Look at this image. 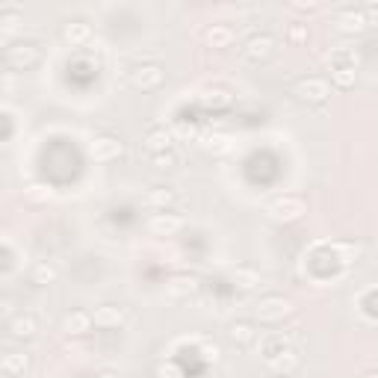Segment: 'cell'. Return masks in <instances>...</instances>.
<instances>
[{
    "label": "cell",
    "instance_id": "obj_1",
    "mask_svg": "<svg viewBox=\"0 0 378 378\" xmlns=\"http://www.w3.org/2000/svg\"><path fill=\"white\" fill-rule=\"evenodd\" d=\"M305 201H301L298 195H278V198H272L269 204H266V216L272 222H298L301 216H305Z\"/></svg>",
    "mask_w": 378,
    "mask_h": 378
},
{
    "label": "cell",
    "instance_id": "obj_2",
    "mask_svg": "<svg viewBox=\"0 0 378 378\" xmlns=\"http://www.w3.org/2000/svg\"><path fill=\"white\" fill-rule=\"evenodd\" d=\"M6 62L12 71H30L42 62V47L36 42H15L6 47Z\"/></svg>",
    "mask_w": 378,
    "mask_h": 378
},
{
    "label": "cell",
    "instance_id": "obj_3",
    "mask_svg": "<svg viewBox=\"0 0 378 378\" xmlns=\"http://www.w3.org/2000/svg\"><path fill=\"white\" fill-rule=\"evenodd\" d=\"M293 95L301 104H325L331 98V83L325 77H298L293 83Z\"/></svg>",
    "mask_w": 378,
    "mask_h": 378
},
{
    "label": "cell",
    "instance_id": "obj_4",
    "mask_svg": "<svg viewBox=\"0 0 378 378\" xmlns=\"http://www.w3.org/2000/svg\"><path fill=\"white\" fill-rule=\"evenodd\" d=\"M162 80H166V71H162V66H157V62H142V66L130 68V86L139 92L160 89Z\"/></svg>",
    "mask_w": 378,
    "mask_h": 378
},
{
    "label": "cell",
    "instance_id": "obj_5",
    "mask_svg": "<svg viewBox=\"0 0 378 378\" xmlns=\"http://www.w3.org/2000/svg\"><path fill=\"white\" fill-rule=\"evenodd\" d=\"M296 310V305L289 298L284 296H263L257 305H255V313H257V319L260 322H281L284 317H289V313Z\"/></svg>",
    "mask_w": 378,
    "mask_h": 378
},
{
    "label": "cell",
    "instance_id": "obj_6",
    "mask_svg": "<svg viewBox=\"0 0 378 378\" xmlns=\"http://www.w3.org/2000/svg\"><path fill=\"white\" fill-rule=\"evenodd\" d=\"M272 54H275V39L269 33L248 36L245 45H243V59L248 62V66H260V62L272 59Z\"/></svg>",
    "mask_w": 378,
    "mask_h": 378
},
{
    "label": "cell",
    "instance_id": "obj_7",
    "mask_svg": "<svg viewBox=\"0 0 378 378\" xmlns=\"http://www.w3.org/2000/svg\"><path fill=\"white\" fill-rule=\"evenodd\" d=\"M89 154H92L95 162H112L124 154V145H121V139H116V136L104 133V136H95V142L89 145Z\"/></svg>",
    "mask_w": 378,
    "mask_h": 378
},
{
    "label": "cell",
    "instance_id": "obj_8",
    "mask_svg": "<svg viewBox=\"0 0 378 378\" xmlns=\"http://www.w3.org/2000/svg\"><path fill=\"white\" fill-rule=\"evenodd\" d=\"M334 24H337V30H340V33L358 36V33L367 30V15H363V9L346 6V9H340L337 15H334Z\"/></svg>",
    "mask_w": 378,
    "mask_h": 378
},
{
    "label": "cell",
    "instance_id": "obj_9",
    "mask_svg": "<svg viewBox=\"0 0 378 378\" xmlns=\"http://www.w3.org/2000/svg\"><path fill=\"white\" fill-rule=\"evenodd\" d=\"M148 231L154 236H174L178 231H183V216L160 210V213H154V216L148 219Z\"/></svg>",
    "mask_w": 378,
    "mask_h": 378
},
{
    "label": "cell",
    "instance_id": "obj_10",
    "mask_svg": "<svg viewBox=\"0 0 378 378\" xmlns=\"http://www.w3.org/2000/svg\"><path fill=\"white\" fill-rule=\"evenodd\" d=\"M172 145H174V133H172L169 128H160V124H157V128H151V130L145 133V148H148L151 157L169 154Z\"/></svg>",
    "mask_w": 378,
    "mask_h": 378
},
{
    "label": "cell",
    "instance_id": "obj_11",
    "mask_svg": "<svg viewBox=\"0 0 378 378\" xmlns=\"http://www.w3.org/2000/svg\"><path fill=\"white\" fill-rule=\"evenodd\" d=\"M92 313H86V310H71L66 313V319H62V334L66 337H83V334H89L92 331Z\"/></svg>",
    "mask_w": 378,
    "mask_h": 378
},
{
    "label": "cell",
    "instance_id": "obj_12",
    "mask_svg": "<svg viewBox=\"0 0 378 378\" xmlns=\"http://www.w3.org/2000/svg\"><path fill=\"white\" fill-rule=\"evenodd\" d=\"M287 349H293V340H289L287 334H281V331H272L266 337H260V355H263V361H266V363L275 361Z\"/></svg>",
    "mask_w": 378,
    "mask_h": 378
},
{
    "label": "cell",
    "instance_id": "obj_13",
    "mask_svg": "<svg viewBox=\"0 0 378 378\" xmlns=\"http://www.w3.org/2000/svg\"><path fill=\"white\" fill-rule=\"evenodd\" d=\"M92 319H95V328H121L124 325V310L116 308V305H100L95 313H92Z\"/></svg>",
    "mask_w": 378,
    "mask_h": 378
},
{
    "label": "cell",
    "instance_id": "obj_14",
    "mask_svg": "<svg viewBox=\"0 0 378 378\" xmlns=\"http://www.w3.org/2000/svg\"><path fill=\"white\" fill-rule=\"evenodd\" d=\"M36 331H39V325L30 313H15V317L9 319V337L12 340H33Z\"/></svg>",
    "mask_w": 378,
    "mask_h": 378
},
{
    "label": "cell",
    "instance_id": "obj_15",
    "mask_svg": "<svg viewBox=\"0 0 378 378\" xmlns=\"http://www.w3.org/2000/svg\"><path fill=\"white\" fill-rule=\"evenodd\" d=\"M92 39V27L86 21H68L66 27H62V42L71 45V47H80Z\"/></svg>",
    "mask_w": 378,
    "mask_h": 378
},
{
    "label": "cell",
    "instance_id": "obj_16",
    "mask_svg": "<svg viewBox=\"0 0 378 378\" xmlns=\"http://www.w3.org/2000/svg\"><path fill=\"white\" fill-rule=\"evenodd\" d=\"M27 372H30V355H24V351H9L3 358L6 378H27Z\"/></svg>",
    "mask_w": 378,
    "mask_h": 378
},
{
    "label": "cell",
    "instance_id": "obj_17",
    "mask_svg": "<svg viewBox=\"0 0 378 378\" xmlns=\"http://www.w3.org/2000/svg\"><path fill=\"white\" fill-rule=\"evenodd\" d=\"M228 337L239 346H251L257 340V328L251 322H245V319H236V322L228 325Z\"/></svg>",
    "mask_w": 378,
    "mask_h": 378
},
{
    "label": "cell",
    "instance_id": "obj_18",
    "mask_svg": "<svg viewBox=\"0 0 378 378\" xmlns=\"http://www.w3.org/2000/svg\"><path fill=\"white\" fill-rule=\"evenodd\" d=\"M298 363H301V355L296 349H287V351H281L275 361H269V370L272 372H278V375H289V372H296L298 370Z\"/></svg>",
    "mask_w": 378,
    "mask_h": 378
},
{
    "label": "cell",
    "instance_id": "obj_19",
    "mask_svg": "<svg viewBox=\"0 0 378 378\" xmlns=\"http://www.w3.org/2000/svg\"><path fill=\"white\" fill-rule=\"evenodd\" d=\"M204 42L210 47H228L234 42V30L228 27V24H213V27H207V33H204Z\"/></svg>",
    "mask_w": 378,
    "mask_h": 378
},
{
    "label": "cell",
    "instance_id": "obj_20",
    "mask_svg": "<svg viewBox=\"0 0 378 378\" xmlns=\"http://www.w3.org/2000/svg\"><path fill=\"white\" fill-rule=\"evenodd\" d=\"M172 201H174V192H172L169 186H151L148 192H145V204L154 207V210H166Z\"/></svg>",
    "mask_w": 378,
    "mask_h": 378
},
{
    "label": "cell",
    "instance_id": "obj_21",
    "mask_svg": "<svg viewBox=\"0 0 378 378\" xmlns=\"http://www.w3.org/2000/svg\"><path fill=\"white\" fill-rule=\"evenodd\" d=\"M195 289H198V281L192 278V275H174V278L169 281V296H174V298L192 296Z\"/></svg>",
    "mask_w": 378,
    "mask_h": 378
},
{
    "label": "cell",
    "instance_id": "obj_22",
    "mask_svg": "<svg viewBox=\"0 0 378 378\" xmlns=\"http://www.w3.org/2000/svg\"><path fill=\"white\" fill-rule=\"evenodd\" d=\"M358 80V71L355 66H346V68H331V83L337 86V89H351Z\"/></svg>",
    "mask_w": 378,
    "mask_h": 378
},
{
    "label": "cell",
    "instance_id": "obj_23",
    "mask_svg": "<svg viewBox=\"0 0 378 378\" xmlns=\"http://www.w3.org/2000/svg\"><path fill=\"white\" fill-rule=\"evenodd\" d=\"M231 278H234L236 287H243V289H255V287L260 284V275H257L255 269H248V266H236V269L231 272Z\"/></svg>",
    "mask_w": 378,
    "mask_h": 378
},
{
    "label": "cell",
    "instance_id": "obj_24",
    "mask_svg": "<svg viewBox=\"0 0 378 378\" xmlns=\"http://www.w3.org/2000/svg\"><path fill=\"white\" fill-rule=\"evenodd\" d=\"M50 281H56V266L54 263H47V260H42V263H36L33 266V284H50Z\"/></svg>",
    "mask_w": 378,
    "mask_h": 378
},
{
    "label": "cell",
    "instance_id": "obj_25",
    "mask_svg": "<svg viewBox=\"0 0 378 378\" xmlns=\"http://www.w3.org/2000/svg\"><path fill=\"white\" fill-rule=\"evenodd\" d=\"M0 24H3V36H12L21 24V12L15 6H3L0 9Z\"/></svg>",
    "mask_w": 378,
    "mask_h": 378
},
{
    "label": "cell",
    "instance_id": "obj_26",
    "mask_svg": "<svg viewBox=\"0 0 378 378\" xmlns=\"http://www.w3.org/2000/svg\"><path fill=\"white\" fill-rule=\"evenodd\" d=\"M204 148L213 151V154H225V151H231V136L228 133H210V136H204Z\"/></svg>",
    "mask_w": 378,
    "mask_h": 378
},
{
    "label": "cell",
    "instance_id": "obj_27",
    "mask_svg": "<svg viewBox=\"0 0 378 378\" xmlns=\"http://www.w3.org/2000/svg\"><path fill=\"white\" fill-rule=\"evenodd\" d=\"M201 104L213 107V109H216V107H228L231 104V95L225 92V89H207L204 95H201Z\"/></svg>",
    "mask_w": 378,
    "mask_h": 378
},
{
    "label": "cell",
    "instance_id": "obj_28",
    "mask_svg": "<svg viewBox=\"0 0 378 378\" xmlns=\"http://www.w3.org/2000/svg\"><path fill=\"white\" fill-rule=\"evenodd\" d=\"M328 248L340 257V263H351V260H358V255H361V248L355 243H334Z\"/></svg>",
    "mask_w": 378,
    "mask_h": 378
},
{
    "label": "cell",
    "instance_id": "obj_29",
    "mask_svg": "<svg viewBox=\"0 0 378 378\" xmlns=\"http://www.w3.org/2000/svg\"><path fill=\"white\" fill-rule=\"evenodd\" d=\"M198 355H201V361H213V363H216L219 361V355H222V351H219V343H213V340H201V343H198Z\"/></svg>",
    "mask_w": 378,
    "mask_h": 378
},
{
    "label": "cell",
    "instance_id": "obj_30",
    "mask_svg": "<svg viewBox=\"0 0 378 378\" xmlns=\"http://www.w3.org/2000/svg\"><path fill=\"white\" fill-rule=\"evenodd\" d=\"M157 378H186V375H183V370H181V363L162 361L160 367H157Z\"/></svg>",
    "mask_w": 378,
    "mask_h": 378
},
{
    "label": "cell",
    "instance_id": "obj_31",
    "mask_svg": "<svg viewBox=\"0 0 378 378\" xmlns=\"http://www.w3.org/2000/svg\"><path fill=\"white\" fill-rule=\"evenodd\" d=\"M287 36H289V39H293V42H305V39H308V24L293 21V24H289V27H287Z\"/></svg>",
    "mask_w": 378,
    "mask_h": 378
},
{
    "label": "cell",
    "instance_id": "obj_32",
    "mask_svg": "<svg viewBox=\"0 0 378 378\" xmlns=\"http://www.w3.org/2000/svg\"><path fill=\"white\" fill-rule=\"evenodd\" d=\"M154 166L157 169H174V166H178V157H174V151H169V154H157Z\"/></svg>",
    "mask_w": 378,
    "mask_h": 378
},
{
    "label": "cell",
    "instance_id": "obj_33",
    "mask_svg": "<svg viewBox=\"0 0 378 378\" xmlns=\"http://www.w3.org/2000/svg\"><path fill=\"white\" fill-rule=\"evenodd\" d=\"M98 378H119L116 367H98Z\"/></svg>",
    "mask_w": 378,
    "mask_h": 378
},
{
    "label": "cell",
    "instance_id": "obj_34",
    "mask_svg": "<svg viewBox=\"0 0 378 378\" xmlns=\"http://www.w3.org/2000/svg\"><path fill=\"white\" fill-rule=\"evenodd\" d=\"M30 195H33V198H50V192H45L42 183H33V186H30Z\"/></svg>",
    "mask_w": 378,
    "mask_h": 378
},
{
    "label": "cell",
    "instance_id": "obj_35",
    "mask_svg": "<svg viewBox=\"0 0 378 378\" xmlns=\"http://www.w3.org/2000/svg\"><path fill=\"white\" fill-rule=\"evenodd\" d=\"M293 9H301V12H310V9H317V3L313 0H296Z\"/></svg>",
    "mask_w": 378,
    "mask_h": 378
},
{
    "label": "cell",
    "instance_id": "obj_36",
    "mask_svg": "<svg viewBox=\"0 0 378 378\" xmlns=\"http://www.w3.org/2000/svg\"><path fill=\"white\" fill-rule=\"evenodd\" d=\"M361 378H378V372H367V375H361Z\"/></svg>",
    "mask_w": 378,
    "mask_h": 378
},
{
    "label": "cell",
    "instance_id": "obj_37",
    "mask_svg": "<svg viewBox=\"0 0 378 378\" xmlns=\"http://www.w3.org/2000/svg\"><path fill=\"white\" fill-rule=\"evenodd\" d=\"M198 378H204V375H198Z\"/></svg>",
    "mask_w": 378,
    "mask_h": 378
}]
</instances>
